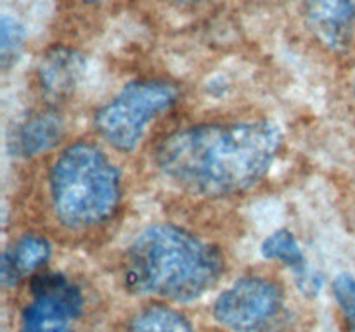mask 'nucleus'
Masks as SVG:
<instances>
[{
	"label": "nucleus",
	"instance_id": "obj_16",
	"mask_svg": "<svg viewBox=\"0 0 355 332\" xmlns=\"http://www.w3.org/2000/svg\"><path fill=\"white\" fill-rule=\"evenodd\" d=\"M83 2H101V0H83Z\"/></svg>",
	"mask_w": 355,
	"mask_h": 332
},
{
	"label": "nucleus",
	"instance_id": "obj_7",
	"mask_svg": "<svg viewBox=\"0 0 355 332\" xmlns=\"http://www.w3.org/2000/svg\"><path fill=\"white\" fill-rule=\"evenodd\" d=\"M305 21L324 47L340 50L355 28V0H302Z\"/></svg>",
	"mask_w": 355,
	"mask_h": 332
},
{
	"label": "nucleus",
	"instance_id": "obj_1",
	"mask_svg": "<svg viewBox=\"0 0 355 332\" xmlns=\"http://www.w3.org/2000/svg\"><path fill=\"white\" fill-rule=\"evenodd\" d=\"M281 142L279 128L266 120L196 124L166 135L156 147L155 161L180 189L224 197L259 183Z\"/></svg>",
	"mask_w": 355,
	"mask_h": 332
},
{
	"label": "nucleus",
	"instance_id": "obj_13",
	"mask_svg": "<svg viewBox=\"0 0 355 332\" xmlns=\"http://www.w3.org/2000/svg\"><path fill=\"white\" fill-rule=\"evenodd\" d=\"M23 26L9 14H3L2 23H0V59H2L3 68H7L17 55L23 45Z\"/></svg>",
	"mask_w": 355,
	"mask_h": 332
},
{
	"label": "nucleus",
	"instance_id": "obj_17",
	"mask_svg": "<svg viewBox=\"0 0 355 332\" xmlns=\"http://www.w3.org/2000/svg\"><path fill=\"white\" fill-rule=\"evenodd\" d=\"M354 89H355V80H354Z\"/></svg>",
	"mask_w": 355,
	"mask_h": 332
},
{
	"label": "nucleus",
	"instance_id": "obj_5",
	"mask_svg": "<svg viewBox=\"0 0 355 332\" xmlns=\"http://www.w3.org/2000/svg\"><path fill=\"white\" fill-rule=\"evenodd\" d=\"M283 306V290L263 277H243L217 297L215 320L232 332H257Z\"/></svg>",
	"mask_w": 355,
	"mask_h": 332
},
{
	"label": "nucleus",
	"instance_id": "obj_6",
	"mask_svg": "<svg viewBox=\"0 0 355 332\" xmlns=\"http://www.w3.org/2000/svg\"><path fill=\"white\" fill-rule=\"evenodd\" d=\"M82 311L78 287L61 273H44L31 284V299L21 313L19 332H75Z\"/></svg>",
	"mask_w": 355,
	"mask_h": 332
},
{
	"label": "nucleus",
	"instance_id": "obj_11",
	"mask_svg": "<svg viewBox=\"0 0 355 332\" xmlns=\"http://www.w3.org/2000/svg\"><path fill=\"white\" fill-rule=\"evenodd\" d=\"M262 255L267 259L279 261L293 270L297 273L298 284L304 290L318 289V279L309 272L304 251L290 230H277L269 235L262 244Z\"/></svg>",
	"mask_w": 355,
	"mask_h": 332
},
{
	"label": "nucleus",
	"instance_id": "obj_8",
	"mask_svg": "<svg viewBox=\"0 0 355 332\" xmlns=\"http://www.w3.org/2000/svg\"><path fill=\"white\" fill-rule=\"evenodd\" d=\"M85 61L73 48L54 47L45 52L38 62V82L42 90L52 99L69 95L80 83Z\"/></svg>",
	"mask_w": 355,
	"mask_h": 332
},
{
	"label": "nucleus",
	"instance_id": "obj_3",
	"mask_svg": "<svg viewBox=\"0 0 355 332\" xmlns=\"http://www.w3.org/2000/svg\"><path fill=\"white\" fill-rule=\"evenodd\" d=\"M49 196L55 218L68 228H92L116 211L120 173L97 145L76 142L59 154L49 173Z\"/></svg>",
	"mask_w": 355,
	"mask_h": 332
},
{
	"label": "nucleus",
	"instance_id": "obj_9",
	"mask_svg": "<svg viewBox=\"0 0 355 332\" xmlns=\"http://www.w3.org/2000/svg\"><path fill=\"white\" fill-rule=\"evenodd\" d=\"M51 256V244L38 234H26L17 239L12 248L3 252L2 282L14 286L26 275L40 268Z\"/></svg>",
	"mask_w": 355,
	"mask_h": 332
},
{
	"label": "nucleus",
	"instance_id": "obj_14",
	"mask_svg": "<svg viewBox=\"0 0 355 332\" xmlns=\"http://www.w3.org/2000/svg\"><path fill=\"white\" fill-rule=\"evenodd\" d=\"M333 294L347 320L349 332H355V279L349 273H340L333 282Z\"/></svg>",
	"mask_w": 355,
	"mask_h": 332
},
{
	"label": "nucleus",
	"instance_id": "obj_4",
	"mask_svg": "<svg viewBox=\"0 0 355 332\" xmlns=\"http://www.w3.org/2000/svg\"><path fill=\"white\" fill-rule=\"evenodd\" d=\"M179 90L165 80H139L125 85L96 113L101 137L118 151H134L148 124L175 104Z\"/></svg>",
	"mask_w": 355,
	"mask_h": 332
},
{
	"label": "nucleus",
	"instance_id": "obj_12",
	"mask_svg": "<svg viewBox=\"0 0 355 332\" xmlns=\"http://www.w3.org/2000/svg\"><path fill=\"white\" fill-rule=\"evenodd\" d=\"M125 332H194V329L179 311L155 304L137 311Z\"/></svg>",
	"mask_w": 355,
	"mask_h": 332
},
{
	"label": "nucleus",
	"instance_id": "obj_10",
	"mask_svg": "<svg viewBox=\"0 0 355 332\" xmlns=\"http://www.w3.org/2000/svg\"><path fill=\"white\" fill-rule=\"evenodd\" d=\"M64 121L54 111H40L31 114L17 127L14 133V151L21 156H37L51 149L61 138Z\"/></svg>",
	"mask_w": 355,
	"mask_h": 332
},
{
	"label": "nucleus",
	"instance_id": "obj_15",
	"mask_svg": "<svg viewBox=\"0 0 355 332\" xmlns=\"http://www.w3.org/2000/svg\"><path fill=\"white\" fill-rule=\"evenodd\" d=\"M173 2H180V3H184V2H191V0H173Z\"/></svg>",
	"mask_w": 355,
	"mask_h": 332
},
{
	"label": "nucleus",
	"instance_id": "obj_2",
	"mask_svg": "<svg viewBox=\"0 0 355 332\" xmlns=\"http://www.w3.org/2000/svg\"><path fill=\"white\" fill-rule=\"evenodd\" d=\"M222 266L214 246L175 225L158 223L128 246L123 279L135 294L193 301L217 284Z\"/></svg>",
	"mask_w": 355,
	"mask_h": 332
}]
</instances>
